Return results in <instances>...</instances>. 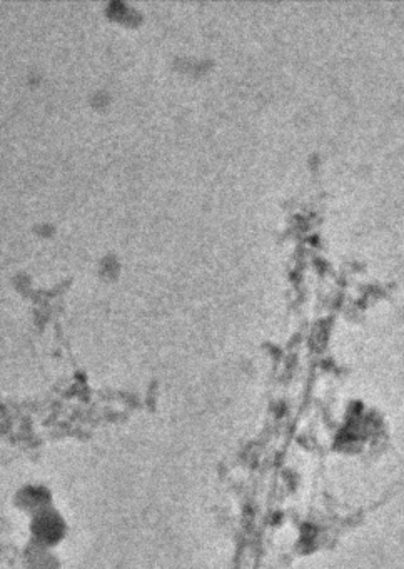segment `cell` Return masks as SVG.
<instances>
[{"instance_id":"obj_1","label":"cell","mask_w":404,"mask_h":569,"mask_svg":"<svg viewBox=\"0 0 404 569\" xmlns=\"http://www.w3.org/2000/svg\"><path fill=\"white\" fill-rule=\"evenodd\" d=\"M69 521L57 504L26 519V543L57 549L69 536Z\"/></svg>"},{"instance_id":"obj_2","label":"cell","mask_w":404,"mask_h":569,"mask_svg":"<svg viewBox=\"0 0 404 569\" xmlns=\"http://www.w3.org/2000/svg\"><path fill=\"white\" fill-rule=\"evenodd\" d=\"M54 504H56L54 491L49 484L41 483V481L21 484L12 496V508L16 509L24 519L31 518L34 514L41 513Z\"/></svg>"},{"instance_id":"obj_3","label":"cell","mask_w":404,"mask_h":569,"mask_svg":"<svg viewBox=\"0 0 404 569\" xmlns=\"http://www.w3.org/2000/svg\"><path fill=\"white\" fill-rule=\"evenodd\" d=\"M22 569H62V559L57 549L42 548L26 543L21 554Z\"/></svg>"}]
</instances>
